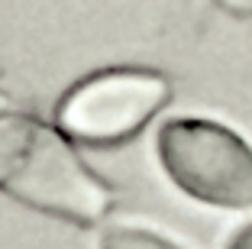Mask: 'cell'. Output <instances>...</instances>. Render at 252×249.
<instances>
[{
  "label": "cell",
  "mask_w": 252,
  "mask_h": 249,
  "mask_svg": "<svg viewBox=\"0 0 252 249\" xmlns=\"http://www.w3.org/2000/svg\"><path fill=\"white\" fill-rule=\"evenodd\" d=\"M0 191L45 217L91 227L107 217L113 194L59 130L26 113L0 117Z\"/></svg>",
  "instance_id": "obj_1"
},
{
  "label": "cell",
  "mask_w": 252,
  "mask_h": 249,
  "mask_svg": "<svg viewBox=\"0 0 252 249\" xmlns=\"http://www.w3.org/2000/svg\"><path fill=\"white\" fill-rule=\"evenodd\" d=\"M158 162L185 194L214 207H252V149L217 120L178 117L158 133Z\"/></svg>",
  "instance_id": "obj_2"
},
{
  "label": "cell",
  "mask_w": 252,
  "mask_h": 249,
  "mask_svg": "<svg viewBox=\"0 0 252 249\" xmlns=\"http://www.w3.org/2000/svg\"><path fill=\"white\" fill-rule=\"evenodd\" d=\"M168 81L142 68H110L74 84L59 107L65 136L84 146H120L168 104Z\"/></svg>",
  "instance_id": "obj_3"
},
{
  "label": "cell",
  "mask_w": 252,
  "mask_h": 249,
  "mask_svg": "<svg viewBox=\"0 0 252 249\" xmlns=\"http://www.w3.org/2000/svg\"><path fill=\"white\" fill-rule=\"evenodd\" d=\"M100 249H181V246H175L171 240L146 227H107L100 236Z\"/></svg>",
  "instance_id": "obj_4"
},
{
  "label": "cell",
  "mask_w": 252,
  "mask_h": 249,
  "mask_svg": "<svg viewBox=\"0 0 252 249\" xmlns=\"http://www.w3.org/2000/svg\"><path fill=\"white\" fill-rule=\"evenodd\" d=\"M217 3L233 16H252V0H217Z\"/></svg>",
  "instance_id": "obj_5"
},
{
  "label": "cell",
  "mask_w": 252,
  "mask_h": 249,
  "mask_svg": "<svg viewBox=\"0 0 252 249\" xmlns=\"http://www.w3.org/2000/svg\"><path fill=\"white\" fill-rule=\"evenodd\" d=\"M226 249H252V223L239 230V233L230 240V246H226Z\"/></svg>",
  "instance_id": "obj_6"
},
{
  "label": "cell",
  "mask_w": 252,
  "mask_h": 249,
  "mask_svg": "<svg viewBox=\"0 0 252 249\" xmlns=\"http://www.w3.org/2000/svg\"><path fill=\"white\" fill-rule=\"evenodd\" d=\"M3 113H10V101H7V94L0 91V117H3Z\"/></svg>",
  "instance_id": "obj_7"
}]
</instances>
